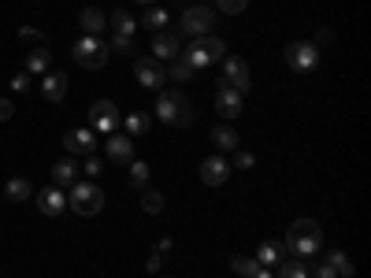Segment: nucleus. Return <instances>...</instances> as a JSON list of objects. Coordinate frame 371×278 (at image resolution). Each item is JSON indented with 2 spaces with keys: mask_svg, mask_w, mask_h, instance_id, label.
<instances>
[{
  "mask_svg": "<svg viewBox=\"0 0 371 278\" xmlns=\"http://www.w3.org/2000/svg\"><path fill=\"white\" fill-rule=\"evenodd\" d=\"M323 245V230H319L316 219H297L286 234V252L289 256H301V260H312Z\"/></svg>",
  "mask_w": 371,
  "mask_h": 278,
  "instance_id": "nucleus-1",
  "label": "nucleus"
},
{
  "mask_svg": "<svg viewBox=\"0 0 371 278\" xmlns=\"http://www.w3.org/2000/svg\"><path fill=\"white\" fill-rule=\"evenodd\" d=\"M156 119L167 123V126H189L193 123V101L186 93H171V89H160V101H156Z\"/></svg>",
  "mask_w": 371,
  "mask_h": 278,
  "instance_id": "nucleus-2",
  "label": "nucleus"
},
{
  "mask_svg": "<svg viewBox=\"0 0 371 278\" xmlns=\"http://www.w3.org/2000/svg\"><path fill=\"white\" fill-rule=\"evenodd\" d=\"M179 56L189 63L193 71H204V67H212V63L227 60V45H223L219 38L208 34V38H197V41H193V45L186 48V52H179Z\"/></svg>",
  "mask_w": 371,
  "mask_h": 278,
  "instance_id": "nucleus-3",
  "label": "nucleus"
},
{
  "mask_svg": "<svg viewBox=\"0 0 371 278\" xmlns=\"http://www.w3.org/2000/svg\"><path fill=\"white\" fill-rule=\"evenodd\" d=\"M71 56H74V63H82L86 71H101L104 63H108V56H111V48H108L104 38H89V34H82V38L74 41Z\"/></svg>",
  "mask_w": 371,
  "mask_h": 278,
  "instance_id": "nucleus-4",
  "label": "nucleus"
},
{
  "mask_svg": "<svg viewBox=\"0 0 371 278\" xmlns=\"http://www.w3.org/2000/svg\"><path fill=\"white\" fill-rule=\"evenodd\" d=\"M67 208L78 211V216H96V211L104 208L101 186H93V182H74L71 193H67Z\"/></svg>",
  "mask_w": 371,
  "mask_h": 278,
  "instance_id": "nucleus-5",
  "label": "nucleus"
},
{
  "mask_svg": "<svg viewBox=\"0 0 371 278\" xmlns=\"http://www.w3.org/2000/svg\"><path fill=\"white\" fill-rule=\"evenodd\" d=\"M286 63H289L297 74L316 71V63H319V45H312V41H294V45H286Z\"/></svg>",
  "mask_w": 371,
  "mask_h": 278,
  "instance_id": "nucleus-6",
  "label": "nucleus"
},
{
  "mask_svg": "<svg viewBox=\"0 0 371 278\" xmlns=\"http://www.w3.org/2000/svg\"><path fill=\"white\" fill-rule=\"evenodd\" d=\"M212 26H216V11H208L204 4L182 11V34H189V38H208V34H212Z\"/></svg>",
  "mask_w": 371,
  "mask_h": 278,
  "instance_id": "nucleus-7",
  "label": "nucleus"
},
{
  "mask_svg": "<svg viewBox=\"0 0 371 278\" xmlns=\"http://www.w3.org/2000/svg\"><path fill=\"white\" fill-rule=\"evenodd\" d=\"M134 74H138L141 86H149V89H164L167 86V67L160 60H153V56H138L134 60Z\"/></svg>",
  "mask_w": 371,
  "mask_h": 278,
  "instance_id": "nucleus-8",
  "label": "nucleus"
},
{
  "mask_svg": "<svg viewBox=\"0 0 371 278\" xmlns=\"http://www.w3.org/2000/svg\"><path fill=\"white\" fill-rule=\"evenodd\" d=\"M89 123H93V130L96 134H116V126H119V108L111 104V101H93V108H89Z\"/></svg>",
  "mask_w": 371,
  "mask_h": 278,
  "instance_id": "nucleus-9",
  "label": "nucleus"
},
{
  "mask_svg": "<svg viewBox=\"0 0 371 278\" xmlns=\"http://www.w3.org/2000/svg\"><path fill=\"white\" fill-rule=\"evenodd\" d=\"M227 178H231V163L223 160V156L201 160V182H204V186H223Z\"/></svg>",
  "mask_w": 371,
  "mask_h": 278,
  "instance_id": "nucleus-10",
  "label": "nucleus"
},
{
  "mask_svg": "<svg viewBox=\"0 0 371 278\" xmlns=\"http://www.w3.org/2000/svg\"><path fill=\"white\" fill-rule=\"evenodd\" d=\"M216 111H219L223 119L241 116V93H238L234 86H227V82H223V86L216 89Z\"/></svg>",
  "mask_w": 371,
  "mask_h": 278,
  "instance_id": "nucleus-11",
  "label": "nucleus"
},
{
  "mask_svg": "<svg viewBox=\"0 0 371 278\" xmlns=\"http://www.w3.org/2000/svg\"><path fill=\"white\" fill-rule=\"evenodd\" d=\"M41 96H45V101H52V104H60L63 96H67V74H63V71H45L41 74Z\"/></svg>",
  "mask_w": 371,
  "mask_h": 278,
  "instance_id": "nucleus-12",
  "label": "nucleus"
},
{
  "mask_svg": "<svg viewBox=\"0 0 371 278\" xmlns=\"http://www.w3.org/2000/svg\"><path fill=\"white\" fill-rule=\"evenodd\" d=\"M93 130H67V134H63V149H67L71 156H89L93 152Z\"/></svg>",
  "mask_w": 371,
  "mask_h": 278,
  "instance_id": "nucleus-13",
  "label": "nucleus"
},
{
  "mask_svg": "<svg viewBox=\"0 0 371 278\" xmlns=\"http://www.w3.org/2000/svg\"><path fill=\"white\" fill-rule=\"evenodd\" d=\"M108 160L111 163H131L134 160V138L131 134H108Z\"/></svg>",
  "mask_w": 371,
  "mask_h": 278,
  "instance_id": "nucleus-14",
  "label": "nucleus"
},
{
  "mask_svg": "<svg viewBox=\"0 0 371 278\" xmlns=\"http://www.w3.org/2000/svg\"><path fill=\"white\" fill-rule=\"evenodd\" d=\"M223 71H227V86H234L238 93L249 89V63L245 60H238V56L223 60Z\"/></svg>",
  "mask_w": 371,
  "mask_h": 278,
  "instance_id": "nucleus-15",
  "label": "nucleus"
},
{
  "mask_svg": "<svg viewBox=\"0 0 371 278\" xmlns=\"http://www.w3.org/2000/svg\"><path fill=\"white\" fill-rule=\"evenodd\" d=\"M38 208H41V216H60L63 208H67V197L60 193V186H45L41 193H38Z\"/></svg>",
  "mask_w": 371,
  "mask_h": 278,
  "instance_id": "nucleus-16",
  "label": "nucleus"
},
{
  "mask_svg": "<svg viewBox=\"0 0 371 278\" xmlns=\"http://www.w3.org/2000/svg\"><path fill=\"white\" fill-rule=\"evenodd\" d=\"M179 52H182V48H179V38L167 34V30H160V34L153 38V60L164 63V60H175Z\"/></svg>",
  "mask_w": 371,
  "mask_h": 278,
  "instance_id": "nucleus-17",
  "label": "nucleus"
},
{
  "mask_svg": "<svg viewBox=\"0 0 371 278\" xmlns=\"http://www.w3.org/2000/svg\"><path fill=\"white\" fill-rule=\"evenodd\" d=\"M78 182V163L71 156H63L52 163V186H74Z\"/></svg>",
  "mask_w": 371,
  "mask_h": 278,
  "instance_id": "nucleus-18",
  "label": "nucleus"
},
{
  "mask_svg": "<svg viewBox=\"0 0 371 278\" xmlns=\"http://www.w3.org/2000/svg\"><path fill=\"white\" fill-rule=\"evenodd\" d=\"M78 23H82V34L101 38V34H104V26H108V15H104V11H96V8H86L82 15H78Z\"/></svg>",
  "mask_w": 371,
  "mask_h": 278,
  "instance_id": "nucleus-19",
  "label": "nucleus"
},
{
  "mask_svg": "<svg viewBox=\"0 0 371 278\" xmlns=\"http://www.w3.org/2000/svg\"><path fill=\"white\" fill-rule=\"evenodd\" d=\"M289 252H286V241H264L260 252H256V264L267 267V264H282Z\"/></svg>",
  "mask_w": 371,
  "mask_h": 278,
  "instance_id": "nucleus-20",
  "label": "nucleus"
},
{
  "mask_svg": "<svg viewBox=\"0 0 371 278\" xmlns=\"http://www.w3.org/2000/svg\"><path fill=\"white\" fill-rule=\"evenodd\" d=\"M108 26H111V34H123V38H134L138 34V23L131 19V11H111V19H108Z\"/></svg>",
  "mask_w": 371,
  "mask_h": 278,
  "instance_id": "nucleus-21",
  "label": "nucleus"
},
{
  "mask_svg": "<svg viewBox=\"0 0 371 278\" xmlns=\"http://www.w3.org/2000/svg\"><path fill=\"white\" fill-rule=\"evenodd\" d=\"M48 63H52V52L45 45H38L34 52H26V74H45Z\"/></svg>",
  "mask_w": 371,
  "mask_h": 278,
  "instance_id": "nucleus-22",
  "label": "nucleus"
},
{
  "mask_svg": "<svg viewBox=\"0 0 371 278\" xmlns=\"http://www.w3.org/2000/svg\"><path fill=\"white\" fill-rule=\"evenodd\" d=\"M212 141L219 145L223 152H238V134H234L231 126H223V123H219V126H212Z\"/></svg>",
  "mask_w": 371,
  "mask_h": 278,
  "instance_id": "nucleus-23",
  "label": "nucleus"
},
{
  "mask_svg": "<svg viewBox=\"0 0 371 278\" xmlns=\"http://www.w3.org/2000/svg\"><path fill=\"white\" fill-rule=\"evenodd\" d=\"M167 23H171V15H167L164 8H149V11L141 15V26H145V30H153V34H160V30H164Z\"/></svg>",
  "mask_w": 371,
  "mask_h": 278,
  "instance_id": "nucleus-24",
  "label": "nucleus"
},
{
  "mask_svg": "<svg viewBox=\"0 0 371 278\" xmlns=\"http://www.w3.org/2000/svg\"><path fill=\"white\" fill-rule=\"evenodd\" d=\"M327 264H331L334 274H345V278H353V271H357V267H353V260H349L342 249H334V252L327 256Z\"/></svg>",
  "mask_w": 371,
  "mask_h": 278,
  "instance_id": "nucleus-25",
  "label": "nucleus"
},
{
  "mask_svg": "<svg viewBox=\"0 0 371 278\" xmlns=\"http://www.w3.org/2000/svg\"><path fill=\"white\" fill-rule=\"evenodd\" d=\"M279 278H309V271H304V260L301 256H294V260H282L279 264Z\"/></svg>",
  "mask_w": 371,
  "mask_h": 278,
  "instance_id": "nucleus-26",
  "label": "nucleus"
},
{
  "mask_svg": "<svg viewBox=\"0 0 371 278\" xmlns=\"http://www.w3.org/2000/svg\"><path fill=\"white\" fill-rule=\"evenodd\" d=\"M8 201H15V204H23L26 197H30V182H26V178H11V182H8Z\"/></svg>",
  "mask_w": 371,
  "mask_h": 278,
  "instance_id": "nucleus-27",
  "label": "nucleus"
},
{
  "mask_svg": "<svg viewBox=\"0 0 371 278\" xmlns=\"http://www.w3.org/2000/svg\"><path fill=\"white\" fill-rule=\"evenodd\" d=\"M153 126V119L145 116V111H134V116H126V134L131 138H138V134H145V130Z\"/></svg>",
  "mask_w": 371,
  "mask_h": 278,
  "instance_id": "nucleus-28",
  "label": "nucleus"
},
{
  "mask_svg": "<svg viewBox=\"0 0 371 278\" xmlns=\"http://www.w3.org/2000/svg\"><path fill=\"white\" fill-rule=\"evenodd\" d=\"M171 78H175V82H189V78H193V67H189V63H186L182 56H175V60H171V67H167V82H171Z\"/></svg>",
  "mask_w": 371,
  "mask_h": 278,
  "instance_id": "nucleus-29",
  "label": "nucleus"
},
{
  "mask_svg": "<svg viewBox=\"0 0 371 278\" xmlns=\"http://www.w3.org/2000/svg\"><path fill=\"white\" fill-rule=\"evenodd\" d=\"M141 208L149 211V216H160V211H164V193L145 189V193H141Z\"/></svg>",
  "mask_w": 371,
  "mask_h": 278,
  "instance_id": "nucleus-30",
  "label": "nucleus"
},
{
  "mask_svg": "<svg viewBox=\"0 0 371 278\" xmlns=\"http://www.w3.org/2000/svg\"><path fill=\"white\" fill-rule=\"evenodd\" d=\"M108 48H111V52H119V56H134V38H123V34H111Z\"/></svg>",
  "mask_w": 371,
  "mask_h": 278,
  "instance_id": "nucleus-31",
  "label": "nucleus"
},
{
  "mask_svg": "<svg viewBox=\"0 0 371 278\" xmlns=\"http://www.w3.org/2000/svg\"><path fill=\"white\" fill-rule=\"evenodd\" d=\"M145 182H149V163H145V160H138V163H131V186H145Z\"/></svg>",
  "mask_w": 371,
  "mask_h": 278,
  "instance_id": "nucleus-32",
  "label": "nucleus"
},
{
  "mask_svg": "<svg viewBox=\"0 0 371 278\" xmlns=\"http://www.w3.org/2000/svg\"><path fill=\"white\" fill-rule=\"evenodd\" d=\"M253 267H256V260H249V256H231V271H234V274L249 278V274H253Z\"/></svg>",
  "mask_w": 371,
  "mask_h": 278,
  "instance_id": "nucleus-33",
  "label": "nucleus"
},
{
  "mask_svg": "<svg viewBox=\"0 0 371 278\" xmlns=\"http://www.w3.org/2000/svg\"><path fill=\"white\" fill-rule=\"evenodd\" d=\"M19 38H23V41H30V45H34V48H38V45H45L41 30H34V26H23V30H19Z\"/></svg>",
  "mask_w": 371,
  "mask_h": 278,
  "instance_id": "nucleus-34",
  "label": "nucleus"
},
{
  "mask_svg": "<svg viewBox=\"0 0 371 278\" xmlns=\"http://www.w3.org/2000/svg\"><path fill=\"white\" fill-rule=\"evenodd\" d=\"M249 0H219V11H227V15H238V11H245Z\"/></svg>",
  "mask_w": 371,
  "mask_h": 278,
  "instance_id": "nucleus-35",
  "label": "nucleus"
},
{
  "mask_svg": "<svg viewBox=\"0 0 371 278\" xmlns=\"http://www.w3.org/2000/svg\"><path fill=\"white\" fill-rule=\"evenodd\" d=\"M86 174H89V178L104 174V160H101V156H89V160H86Z\"/></svg>",
  "mask_w": 371,
  "mask_h": 278,
  "instance_id": "nucleus-36",
  "label": "nucleus"
},
{
  "mask_svg": "<svg viewBox=\"0 0 371 278\" xmlns=\"http://www.w3.org/2000/svg\"><path fill=\"white\" fill-rule=\"evenodd\" d=\"M11 89H15V93H26V89H30V74H26V71H19V74L11 78Z\"/></svg>",
  "mask_w": 371,
  "mask_h": 278,
  "instance_id": "nucleus-37",
  "label": "nucleus"
},
{
  "mask_svg": "<svg viewBox=\"0 0 371 278\" xmlns=\"http://www.w3.org/2000/svg\"><path fill=\"white\" fill-rule=\"evenodd\" d=\"M15 116V104L8 101V96H0V123H8Z\"/></svg>",
  "mask_w": 371,
  "mask_h": 278,
  "instance_id": "nucleus-38",
  "label": "nucleus"
},
{
  "mask_svg": "<svg viewBox=\"0 0 371 278\" xmlns=\"http://www.w3.org/2000/svg\"><path fill=\"white\" fill-rule=\"evenodd\" d=\"M316 278H338V274L331 271V264H327V260H319V264H316Z\"/></svg>",
  "mask_w": 371,
  "mask_h": 278,
  "instance_id": "nucleus-39",
  "label": "nucleus"
},
{
  "mask_svg": "<svg viewBox=\"0 0 371 278\" xmlns=\"http://www.w3.org/2000/svg\"><path fill=\"white\" fill-rule=\"evenodd\" d=\"M234 167H241V171L253 167V156H249V152H238V156H234Z\"/></svg>",
  "mask_w": 371,
  "mask_h": 278,
  "instance_id": "nucleus-40",
  "label": "nucleus"
},
{
  "mask_svg": "<svg viewBox=\"0 0 371 278\" xmlns=\"http://www.w3.org/2000/svg\"><path fill=\"white\" fill-rule=\"evenodd\" d=\"M160 264H164V256H160V252H153L149 260H145V267H149V271H160Z\"/></svg>",
  "mask_w": 371,
  "mask_h": 278,
  "instance_id": "nucleus-41",
  "label": "nucleus"
},
{
  "mask_svg": "<svg viewBox=\"0 0 371 278\" xmlns=\"http://www.w3.org/2000/svg\"><path fill=\"white\" fill-rule=\"evenodd\" d=\"M249 278H271V274H267V267H260V264H256V267H253V274H249Z\"/></svg>",
  "mask_w": 371,
  "mask_h": 278,
  "instance_id": "nucleus-42",
  "label": "nucleus"
},
{
  "mask_svg": "<svg viewBox=\"0 0 371 278\" xmlns=\"http://www.w3.org/2000/svg\"><path fill=\"white\" fill-rule=\"evenodd\" d=\"M138 4H156V0H138Z\"/></svg>",
  "mask_w": 371,
  "mask_h": 278,
  "instance_id": "nucleus-43",
  "label": "nucleus"
}]
</instances>
